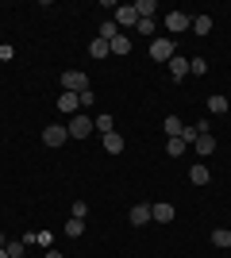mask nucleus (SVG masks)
<instances>
[{"label":"nucleus","instance_id":"1","mask_svg":"<svg viewBox=\"0 0 231 258\" xmlns=\"http://www.w3.org/2000/svg\"><path fill=\"white\" fill-rule=\"evenodd\" d=\"M66 131H69V139H85V135H93V119L85 116V112H77V116H69V123H66Z\"/></svg>","mask_w":231,"mask_h":258},{"label":"nucleus","instance_id":"2","mask_svg":"<svg viewBox=\"0 0 231 258\" xmlns=\"http://www.w3.org/2000/svg\"><path fill=\"white\" fill-rule=\"evenodd\" d=\"M85 89H89V77L81 74V70H66V74H62V93H77V97H81Z\"/></svg>","mask_w":231,"mask_h":258},{"label":"nucleus","instance_id":"3","mask_svg":"<svg viewBox=\"0 0 231 258\" xmlns=\"http://www.w3.org/2000/svg\"><path fill=\"white\" fill-rule=\"evenodd\" d=\"M177 54V43H170V39H150V58L154 62H170Z\"/></svg>","mask_w":231,"mask_h":258},{"label":"nucleus","instance_id":"4","mask_svg":"<svg viewBox=\"0 0 231 258\" xmlns=\"http://www.w3.org/2000/svg\"><path fill=\"white\" fill-rule=\"evenodd\" d=\"M166 27H170L174 35L193 31V16H189V12H170V16H166Z\"/></svg>","mask_w":231,"mask_h":258},{"label":"nucleus","instance_id":"5","mask_svg":"<svg viewBox=\"0 0 231 258\" xmlns=\"http://www.w3.org/2000/svg\"><path fill=\"white\" fill-rule=\"evenodd\" d=\"M69 139V131L66 127H58V123H50V127H43V143L46 147H50V151H58V147H62V143Z\"/></svg>","mask_w":231,"mask_h":258},{"label":"nucleus","instance_id":"6","mask_svg":"<svg viewBox=\"0 0 231 258\" xmlns=\"http://www.w3.org/2000/svg\"><path fill=\"white\" fill-rule=\"evenodd\" d=\"M135 23H139L135 4H120V8H116V27H135Z\"/></svg>","mask_w":231,"mask_h":258},{"label":"nucleus","instance_id":"7","mask_svg":"<svg viewBox=\"0 0 231 258\" xmlns=\"http://www.w3.org/2000/svg\"><path fill=\"white\" fill-rule=\"evenodd\" d=\"M193 151H197L200 158H208V154L216 151V135H212V131H204V135H197V143H193Z\"/></svg>","mask_w":231,"mask_h":258},{"label":"nucleus","instance_id":"8","mask_svg":"<svg viewBox=\"0 0 231 258\" xmlns=\"http://www.w3.org/2000/svg\"><path fill=\"white\" fill-rule=\"evenodd\" d=\"M150 220L154 224H174V205H150Z\"/></svg>","mask_w":231,"mask_h":258},{"label":"nucleus","instance_id":"9","mask_svg":"<svg viewBox=\"0 0 231 258\" xmlns=\"http://www.w3.org/2000/svg\"><path fill=\"white\" fill-rule=\"evenodd\" d=\"M170 77H174V81H181V77H189V58H181V54H174V58H170Z\"/></svg>","mask_w":231,"mask_h":258},{"label":"nucleus","instance_id":"10","mask_svg":"<svg viewBox=\"0 0 231 258\" xmlns=\"http://www.w3.org/2000/svg\"><path fill=\"white\" fill-rule=\"evenodd\" d=\"M127 220H131V227H146L150 224V205H135L131 212H127Z\"/></svg>","mask_w":231,"mask_h":258},{"label":"nucleus","instance_id":"11","mask_svg":"<svg viewBox=\"0 0 231 258\" xmlns=\"http://www.w3.org/2000/svg\"><path fill=\"white\" fill-rule=\"evenodd\" d=\"M58 108H62V112H69V116H77L81 97H77V93H58Z\"/></svg>","mask_w":231,"mask_h":258},{"label":"nucleus","instance_id":"12","mask_svg":"<svg viewBox=\"0 0 231 258\" xmlns=\"http://www.w3.org/2000/svg\"><path fill=\"white\" fill-rule=\"evenodd\" d=\"M189 181H193V185H208V181H212V170L200 162V166H193V170H189Z\"/></svg>","mask_w":231,"mask_h":258},{"label":"nucleus","instance_id":"13","mask_svg":"<svg viewBox=\"0 0 231 258\" xmlns=\"http://www.w3.org/2000/svg\"><path fill=\"white\" fill-rule=\"evenodd\" d=\"M108 54H112V46L104 43L100 35H97V39H93V43H89V58H97V62H100V58H108Z\"/></svg>","mask_w":231,"mask_h":258},{"label":"nucleus","instance_id":"14","mask_svg":"<svg viewBox=\"0 0 231 258\" xmlns=\"http://www.w3.org/2000/svg\"><path fill=\"white\" fill-rule=\"evenodd\" d=\"M212 247H220V250L231 247V227H216L212 231Z\"/></svg>","mask_w":231,"mask_h":258},{"label":"nucleus","instance_id":"15","mask_svg":"<svg viewBox=\"0 0 231 258\" xmlns=\"http://www.w3.org/2000/svg\"><path fill=\"white\" fill-rule=\"evenodd\" d=\"M104 151H108V154H123V135L108 131V135H104Z\"/></svg>","mask_w":231,"mask_h":258},{"label":"nucleus","instance_id":"16","mask_svg":"<svg viewBox=\"0 0 231 258\" xmlns=\"http://www.w3.org/2000/svg\"><path fill=\"white\" fill-rule=\"evenodd\" d=\"M108 46H112V54H131V39H127V35H123V31L116 35V39H112Z\"/></svg>","mask_w":231,"mask_h":258},{"label":"nucleus","instance_id":"17","mask_svg":"<svg viewBox=\"0 0 231 258\" xmlns=\"http://www.w3.org/2000/svg\"><path fill=\"white\" fill-rule=\"evenodd\" d=\"M208 112H212V116H223V112H227V97L212 93V97H208Z\"/></svg>","mask_w":231,"mask_h":258},{"label":"nucleus","instance_id":"18","mask_svg":"<svg viewBox=\"0 0 231 258\" xmlns=\"http://www.w3.org/2000/svg\"><path fill=\"white\" fill-rule=\"evenodd\" d=\"M162 127H166V135H170V139H177L185 123H181V119H177V116H166V119H162Z\"/></svg>","mask_w":231,"mask_h":258},{"label":"nucleus","instance_id":"19","mask_svg":"<svg viewBox=\"0 0 231 258\" xmlns=\"http://www.w3.org/2000/svg\"><path fill=\"white\" fill-rule=\"evenodd\" d=\"M193 31H197V35L212 31V16H208V12H204V16H193Z\"/></svg>","mask_w":231,"mask_h":258},{"label":"nucleus","instance_id":"20","mask_svg":"<svg viewBox=\"0 0 231 258\" xmlns=\"http://www.w3.org/2000/svg\"><path fill=\"white\" fill-rule=\"evenodd\" d=\"M116 35H120V27H116V20H104V23H100V39H104V43H112Z\"/></svg>","mask_w":231,"mask_h":258},{"label":"nucleus","instance_id":"21","mask_svg":"<svg viewBox=\"0 0 231 258\" xmlns=\"http://www.w3.org/2000/svg\"><path fill=\"white\" fill-rule=\"evenodd\" d=\"M185 151H189V147H185L181 139H166V154H170V158H181Z\"/></svg>","mask_w":231,"mask_h":258},{"label":"nucleus","instance_id":"22","mask_svg":"<svg viewBox=\"0 0 231 258\" xmlns=\"http://www.w3.org/2000/svg\"><path fill=\"white\" fill-rule=\"evenodd\" d=\"M81 231H85V220H73V216H69V220H66V235L69 239H81Z\"/></svg>","mask_w":231,"mask_h":258},{"label":"nucleus","instance_id":"23","mask_svg":"<svg viewBox=\"0 0 231 258\" xmlns=\"http://www.w3.org/2000/svg\"><path fill=\"white\" fill-rule=\"evenodd\" d=\"M93 127L108 135V131H116V123H112V116H97V119H93Z\"/></svg>","mask_w":231,"mask_h":258},{"label":"nucleus","instance_id":"24","mask_svg":"<svg viewBox=\"0 0 231 258\" xmlns=\"http://www.w3.org/2000/svg\"><path fill=\"white\" fill-rule=\"evenodd\" d=\"M69 216H73V220H85V216H89V205H85V201H73V212H69Z\"/></svg>","mask_w":231,"mask_h":258},{"label":"nucleus","instance_id":"25","mask_svg":"<svg viewBox=\"0 0 231 258\" xmlns=\"http://www.w3.org/2000/svg\"><path fill=\"white\" fill-rule=\"evenodd\" d=\"M189 74H208V62H204V58H193V62H189Z\"/></svg>","mask_w":231,"mask_h":258},{"label":"nucleus","instance_id":"26","mask_svg":"<svg viewBox=\"0 0 231 258\" xmlns=\"http://www.w3.org/2000/svg\"><path fill=\"white\" fill-rule=\"evenodd\" d=\"M12 58H16V46H12V43H0V62H12Z\"/></svg>","mask_w":231,"mask_h":258},{"label":"nucleus","instance_id":"27","mask_svg":"<svg viewBox=\"0 0 231 258\" xmlns=\"http://www.w3.org/2000/svg\"><path fill=\"white\" fill-rule=\"evenodd\" d=\"M135 27H139V35H146V39H150V35H154V20H139V23H135Z\"/></svg>","mask_w":231,"mask_h":258},{"label":"nucleus","instance_id":"28","mask_svg":"<svg viewBox=\"0 0 231 258\" xmlns=\"http://www.w3.org/2000/svg\"><path fill=\"white\" fill-rule=\"evenodd\" d=\"M4 250H8L12 258H23V243H4Z\"/></svg>","mask_w":231,"mask_h":258},{"label":"nucleus","instance_id":"29","mask_svg":"<svg viewBox=\"0 0 231 258\" xmlns=\"http://www.w3.org/2000/svg\"><path fill=\"white\" fill-rule=\"evenodd\" d=\"M35 243H39V247H50V231H35Z\"/></svg>","mask_w":231,"mask_h":258},{"label":"nucleus","instance_id":"30","mask_svg":"<svg viewBox=\"0 0 231 258\" xmlns=\"http://www.w3.org/2000/svg\"><path fill=\"white\" fill-rule=\"evenodd\" d=\"M43 258H62V254H58V250H46V254Z\"/></svg>","mask_w":231,"mask_h":258},{"label":"nucleus","instance_id":"31","mask_svg":"<svg viewBox=\"0 0 231 258\" xmlns=\"http://www.w3.org/2000/svg\"><path fill=\"white\" fill-rule=\"evenodd\" d=\"M0 258H12V254H8V250H4V247H0Z\"/></svg>","mask_w":231,"mask_h":258},{"label":"nucleus","instance_id":"32","mask_svg":"<svg viewBox=\"0 0 231 258\" xmlns=\"http://www.w3.org/2000/svg\"><path fill=\"white\" fill-rule=\"evenodd\" d=\"M4 243H8V239H4V235H0V247H4Z\"/></svg>","mask_w":231,"mask_h":258},{"label":"nucleus","instance_id":"33","mask_svg":"<svg viewBox=\"0 0 231 258\" xmlns=\"http://www.w3.org/2000/svg\"><path fill=\"white\" fill-rule=\"evenodd\" d=\"M227 258H231V247H227Z\"/></svg>","mask_w":231,"mask_h":258}]
</instances>
